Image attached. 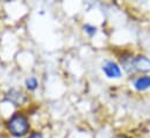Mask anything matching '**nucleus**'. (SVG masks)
<instances>
[{"mask_svg":"<svg viewBox=\"0 0 150 138\" xmlns=\"http://www.w3.org/2000/svg\"><path fill=\"white\" fill-rule=\"evenodd\" d=\"M7 128L14 137H22L29 131V122L25 115L16 113L7 122Z\"/></svg>","mask_w":150,"mask_h":138,"instance_id":"f257e3e1","label":"nucleus"},{"mask_svg":"<svg viewBox=\"0 0 150 138\" xmlns=\"http://www.w3.org/2000/svg\"><path fill=\"white\" fill-rule=\"evenodd\" d=\"M133 68L134 71L148 73L150 72V59L144 56H137L133 58Z\"/></svg>","mask_w":150,"mask_h":138,"instance_id":"f03ea898","label":"nucleus"},{"mask_svg":"<svg viewBox=\"0 0 150 138\" xmlns=\"http://www.w3.org/2000/svg\"><path fill=\"white\" fill-rule=\"evenodd\" d=\"M103 71L105 72V74L108 78H120V75H121V70L117 66V64L114 62H111V61L106 62L103 65Z\"/></svg>","mask_w":150,"mask_h":138,"instance_id":"7ed1b4c3","label":"nucleus"},{"mask_svg":"<svg viewBox=\"0 0 150 138\" xmlns=\"http://www.w3.org/2000/svg\"><path fill=\"white\" fill-rule=\"evenodd\" d=\"M6 100L11 101L14 104H22L26 101V96L23 95V93L15 91V89H11L7 94H6Z\"/></svg>","mask_w":150,"mask_h":138,"instance_id":"20e7f679","label":"nucleus"},{"mask_svg":"<svg viewBox=\"0 0 150 138\" xmlns=\"http://www.w3.org/2000/svg\"><path fill=\"white\" fill-rule=\"evenodd\" d=\"M134 86L137 91H146L150 87V77L144 75V77H140L135 80Z\"/></svg>","mask_w":150,"mask_h":138,"instance_id":"39448f33","label":"nucleus"},{"mask_svg":"<svg viewBox=\"0 0 150 138\" xmlns=\"http://www.w3.org/2000/svg\"><path fill=\"white\" fill-rule=\"evenodd\" d=\"M133 58L134 57H129V56H123L121 58V64L123 66V69L127 72H133L134 68H133Z\"/></svg>","mask_w":150,"mask_h":138,"instance_id":"423d86ee","label":"nucleus"},{"mask_svg":"<svg viewBox=\"0 0 150 138\" xmlns=\"http://www.w3.org/2000/svg\"><path fill=\"white\" fill-rule=\"evenodd\" d=\"M38 85V80H36L34 77H30V78H27V79H26V86H27L28 89L34 91V89H36Z\"/></svg>","mask_w":150,"mask_h":138,"instance_id":"0eeeda50","label":"nucleus"},{"mask_svg":"<svg viewBox=\"0 0 150 138\" xmlns=\"http://www.w3.org/2000/svg\"><path fill=\"white\" fill-rule=\"evenodd\" d=\"M84 30L90 35V36H93V35H96V33H97V28L93 27V26H90V25H85L84 26Z\"/></svg>","mask_w":150,"mask_h":138,"instance_id":"6e6552de","label":"nucleus"},{"mask_svg":"<svg viewBox=\"0 0 150 138\" xmlns=\"http://www.w3.org/2000/svg\"><path fill=\"white\" fill-rule=\"evenodd\" d=\"M28 138H43V136H42V134H40V132H33V134L29 135Z\"/></svg>","mask_w":150,"mask_h":138,"instance_id":"1a4fd4ad","label":"nucleus"}]
</instances>
